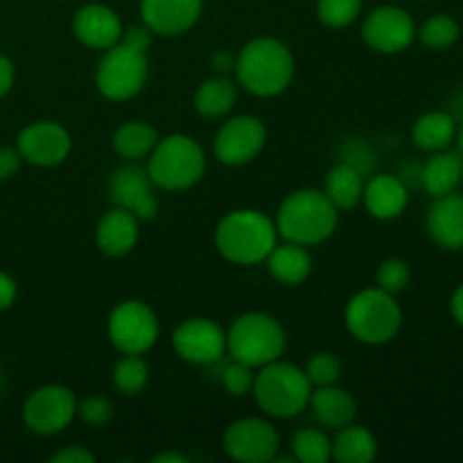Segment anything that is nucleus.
Returning <instances> with one entry per match:
<instances>
[{
    "label": "nucleus",
    "instance_id": "obj_22",
    "mask_svg": "<svg viewBox=\"0 0 463 463\" xmlns=\"http://www.w3.org/2000/svg\"><path fill=\"white\" fill-rule=\"evenodd\" d=\"M324 428L339 430L344 425L355 423L357 419V401L337 384L328 387H315L307 405Z\"/></svg>",
    "mask_w": 463,
    "mask_h": 463
},
{
    "label": "nucleus",
    "instance_id": "obj_42",
    "mask_svg": "<svg viewBox=\"0 0 463 463\" xmlns=\"http://www.w3.org/2000/svg\"><path fill=\"white\" fill-rule=\"evenodd\" d=\"M14 80H16V71H14L12 59L0 54V99L12 90Z\"/></svg>",
    "mask_w": 463,
    "mask_h": 463
},
{
    "label": "nucleus",
    "instance_id": "obj_15",
    "mask_svg": "<svg viewBox=\"0 0 463 463\" xmlns=\"http://www.w3.org/2000/svg\"><path fill=\"white\" fill-rule=\"evenodd\" d=\"M16 149L25 163L36 167H54L71 156L72 138L59 122L36 120L18 131Z\"/></svg>",
    "mask_w": 463,
    "mask_h": 463
},
{
    "label": "nucleus",
    "instance_id": "obj_35",
    "mask_svg": "<svg viewBox=\"0 0 463 463\" xmlns=\"http://www.w3.org/2000/svg\"><path fill=\"white\" fill-rule=\"evenodd\" d=\"M411 280V267L410 262L402 260V258H387L383 260V265L378 267V274H375V285L380 289L389 294H401L410 288Z\"/></svg>",
    "mask_w": 463,
    "mask_h": 463
},
{
    "label": "nucleus",
    "instance_id": "obj_19",
    "mask_svg": "<svg viewBox=\"0 0 463 463\" xmlns=\"http://www.w3.org/2000/svg\"><path fill=\"white\" fill-rule=\"evenodd\" d=\"M138 240L140 220L120 206H113L111 211L104 213L95 226V244L99 253L109 258H125L127 253L134 251Z\"/></svg>",
    "mask_w": 463,
    "mask_h": 463
},
{
    "label": "nucleus",
    "instance_id": "obj_23",
    "mask_svg": "<svg viewBox=\"0 0 463 463\" xmlns=\"http://www.w3.org/2000/svg\"><path fill=\"white\" fill-rule=\"evenodd\" d=\"M265 262L269 274L279 283L289 285V288L306 283L307 276L312 274V256L307 251V247L288 242V240L276 244Z\"/></svg>",
    "mask_w": 463,
    "mask_h": 463
},
{
    "label": "nucleus",
    "instance_id": "obj_17",
    "mask_svg": "<svg viewBox=\"0 0 463 463\" xmlns=\"http://www.w3.org/2000/svg\"><path fill=\"white\" fill-rule=\"evenodd\" d=\"M202 0H140V18L158 36H181L197 25Z\"/></svg>",
    "mask_w": 463,
    "mask_h": 463
},
{
    "label": "nucleus",
    "instance_id": "obj_10",
    "mask_svg": "<svg viewBox=\"0 0 463 463\" xmlns=\"http://www.w3.org/2000/svg\"><path fill=\"white\" fill-rule=\"evenodd\" d=\"M77 419V398L63 384H43L23 402V423L39 437L63 432Z\"/></svg>",
    "mask_w": 463,
    "mask_h": 463
},
{
    "label": "nucleus",
    "instance_id": "obj_26",
    "mask_svg": "<svg viewBox=\"0 0 463 463\" xmlns=\"http://www.w3.org/2000/svg\"><path fill=\"white\" fill-rule=\"evenodd\" d=\"M364 184V172H362L360 167L344 161L337 163V165L326 175L324 193L339 213L353 211L357 203H362Z\"/></svg>",
    "mask_w": 463,
    "mask_h": 463
},
{
    "label": "nucleus",
    "instance_id": "obj_36",
    "mask_svg": "<svg viewBox=\"0 0 463 463\" xmlns=\"http://www.w3.org/2000/svg\"><path fill=\"white\" fill-rule=\"evenodd\" d=\"M253 378H256V369L251 366L242 364V362H231V364L224 366L222 371L220 380H222V387L229 396L235 398H242L247 393H251L253 389Z\"/></svg>",
    "mask_w": 463,
    "mask_h": 463
},
{
    "label": "nucleus",
    "instance_id": "obj_13",
    "mask_svg": "<svg viewBox=\"0 0 463 463\" xmlns=\"http://www.w3.org/2000/svg\"><path fill=\"white\" fill-rule=\"evenodd\" d=\"M176 355L194 366H215L226 355V330L206 317H190L172 333Z\"/></svg>",
    "mask_w": 463,
    "mask_h": 463
},
{
    "label": "nucleus",
    "instance_id": "obj_20",
    "mask_svg": "<svg viewBox=\"0 0 463 463\" xmlns=\"http://www.w3.org/2000/svg\"><path fill=\"white\" fill-rule=\"evenodd\" d=\"M428 233L446 251H461L463 249V194L448 193L443 197H434L428 211Z\"/></svg>",
    "mask_w": 463,
    "mask_h": 463
},
{
    "label": "nucleus",
    "instance_id": "obj_3",
    "mask_svg": "<svg viewBox=\"0 0 463 463\" xmlns=\"http://www.w3.org/2000/svg\"><path fill=\"white\" fill-rule=\"evenodd\" d=\"M274 222L280 240L301 247H317L335 233L339 211L326 197L324 190L301 188L283 199Z\"/></svg>",
    "mask_w": 463,
    "mask_h": 463
},
{
    "label": "nucleus",
    "instance_id": "obj_29",
    "mask_svg": "<svg viewBox=\"0 0 463 463\" xmlns=\"http://www.w3.org/2000/svg\"><path fill=\"white\" fill-rule=\"evenodd\" d=\"M158 143V131L149 122L129 120L120 125L113 134V149L118 156H122L129 163L147 161L152 149Z\"/></svg>",
    "mask_w": 463,
    "mask_h": 463
},
{
    "label": "nucleus",
    "instance_id": "obj_31",
    "mask_svg": "<svg viewBox=\"0 0 463 463\" xmlns=\"http://www.w3.org/2000/svg\"><path fill=\"white\" fill-rule=\"evenodd\" d=\"M113 384L125 396H138L149 383V366L140 355H122L113 366Z\"/></svg>",
    "mask_w": 463,
    "mask_h": 463
},
{
    "label": "nucleus",
    "instance_id": "obj_40",
    "mask_svg": "<svg viewBox=\"0 0 463 463\" xmlns=\"http://www.w3.org/2000/svg\"><path fill=\"white\" fill-rule=\"evenodd\" d=\"M23 156L16 147H0V181H7L21 170Z\"/></svg>",
    "mask_w": 463,
    "mask_h": 463
},
{
    "label": "nucleus",
    "instance_id": "obj_24",
    "mask_svg": "<svg viewBox=\"0 0 463 463\" xmlns=\"http://www.w3.org/2000/svg\"><path fill=\"white\" fill-rule=\"evenodd\" d=\"M463 179V161L457 154L434 152L420 167V188L430 197H443L448 193H455Z\"/></svg>",
    "mask_w": 463,
    "mask_h": 463
},
{
    "label": "nucleus",
    "instance_id": "obj_16",
    "mask_svg": "<svg viewBox=\"0 0 463 463\" xmlns=\"http://www.w3.org/2000/svg\"><path fill=\"white\" fill-rule=\"evenodd\" d=\"M156 185L149 179L147 170L136 163L118 167L109 179V199L113 206L134 213L140 222H149L158 215V202L154 194Z\"/></svg>",
    "mask_w": 463,
    "mask_h": 463
},
{
    "label": "nucleus",
    "instance_id": "obj_14",
    "mask_svg": "<svg viewBox=\"0 0 463 463\" xmlns=\"http://www.w3.org/2000/svg\"><path fill=\"white\" fill-rule=\"evenodd\" d=\"M362 39L373 52L398 54L416 41V23L410 12L396 5H383L366 14L362 23Z\"/></svg>",
    "mask_w": 463,
    "mask_h": 463
},
{
    "label": "nucleus",
    "instance_id": "obj_33",
    "mask_svg": "<svg viewBox=\"0 0 463 463\" xmlns=\"http://www.w3.org/2000/svg\"><path fill=\"white\" fill-rule=\"evenodd\" d=\"M362 3L364 0H317V16L330 30H344L357 21Z\"/></svg>",
    "mask_w": 463,
    "mask_h": 463
},
{
    "label": "nucleus",
    "instance_id": "obj_9",
    "mask_svg": "<svg viewBox=\"0 0 463 463\" xmlns=\"http://www.w3.org/2000/svg\"><path fill=\"white\" fill-rule=\"evenodd\" d=\"M107 335L122 355H145L158 342L161 326L152 307L138 298L120 301L107 319Z\"/></svg>",
    "mask_w": 463,
    "mask_h": 463
},
{
    "label": "nucleus",
    "instance_id": "obj_21",
    "mask_svg": "<svg viewBox=\"0 0 463 463\" xmlns=\"http://www.w3.org/2000/svg\"><path fill=\"white\" fill-rule=\"evenodd\" d=\"M362 203L375 220H396L407 211L410 188L398 175H375L364 184Z\"/></svg>",
    "mask_w": 463,
    "mask_h": 463
},
{
    "label": "nucleus",
    "instance_id": "obj_45",
    "mask_svg": "<svg viewBox=\"0 0 463 463\" xmlns=\"http://www.w3.org/2000/svg\"><path fill=\"white\" fill-rule=\"evenodd\" d=\"M152 461L154 463H188L190 459L185 455H181V452L170 450V452H161V455L154 457Z\"/></svg>",
    "mask_w": 463,
    "mask_h": 463
},
{
    "label": "nucleus",
    "instance_id": "obj_41",
    "mask_svg": "<svg viewBox=\"0 0 463 463\" xmlns=\"http://www.w3.org/2000/svg\"><path fill=\"white\" fill-rule=\"evenodd\" d=\"M18 297V285L7 271H0V312L9 310L16 303Z\"/></svg>",
    "mask_w": 463,
    "mask_h": 463
},
{
    "label": "nucleus",
    "instance_id": "obj_38",
    "mask_svg": "<svg viewBox=\"0 0 463 463\" xmlns=\"http://www.w3.org/2000/svg\"><path fill=\"white\" fill-rule=\"evenodd\" d=\"M152 41H154V32L149 30L145 23L127 27V30H122V36H120L122 45H127V48L136 50V52H145V54H147Z\"/></svg>",
    "mask_w": 463,
    "mask_h": 463
},
{
    "label": "nucleus",
    "instance_id": "obj_30",
    "mask_svg": "<svg viewBox=\"0 0 463 463\" xmlns=\"http://www.w3.org/2000/svg\"><path fill=\"white\" fill-rule=\"evenodd\" d=\"M416 36L428 50L443 52V50H450L459 41L461 27L450 14H434V16L425 18L423 25L416 27Z\"/></svg>",
    "mask_w": 463,
    "mask_h": 463
},
{
    "label": "nucleus",
    "instance_id": "obj_6",
    "mask_svg": "<svg viewBox=\"0 0 463 463\" xmlns=\"http://www.w3.org/2000/svg\"><path fill=\"white\" fill-rule=\"evenodd\" d=\"M344 324L355 342L366 346H384L401 333L402 307L393 294L375 285V288L360 289L348 298Z\"/></svg>",
    "mask_w": 463,
    "mask_h": 463
},
{
    "label": "nucleus",
    "instance_id": "obj_43",
    "mask_svg": "<svg viewBox=\"0 0 463 463\" xmlns=\"http://www.w3.org/2000/svg\"><path fill=\"white\" fill-rule=\"evenodd\" d=\"M211 66L215 68L220 75H226V72H233L235 71V54H231V50H217L213 52L211 57Z\"/></svg>",
    "mask_w": 463,
    "mask_h": 463
},
{
    "label": "nucleus",
    "instance_id": "obj_34",
    "mask_svg": "<svg viewBox=\"0 0 463 463\" xmlns=\"http://www.w3.org/2000/svg\"><path fill=\"white\" fill-rule=\"evenodd\" d=\"M306 375L310 380L312 389L315 387H328V384H337L342 378V362L335 353H315L306 364Z\"/></svg>",
    "mask_w": 463,
    "mask_h": 463
},
{
    "label": "nucleus",
    "instance_id": "obj_25",
    "mask_svg": "<svg viewBox=\"0 0 463 463\" xmlns=\"http://www.w3.org/2000/svg\"><path fill=\"white\" fill-rule=\"evenodd\" d=\"M238 102V86L226 75L211 77L194 90V111L206 120H224Z\"/></svg>",
    "mask_w": 463,
    "mask_h": 463
},
{
    "label": "nucleus",
    "instance_id": "obj_5",
    "mask_svg": "<svg viewBox=\"0 0 463 463\" xmlns=\"http://www.w3.org/2000/svg\"><path fill=\"white\" fill-rule=\"evenodd\" d=\"M253 398L258 407L271 419H294L310 405L312 384L301 366L285 362L283 357L256 369Z\"/></svg>",
    "mask_w": 463,
    "mask_h": 463
},
{
    "label": "nucleus",
    "instance_id": "obj_4",
    "mask_svg": "<svg viewBox=\"0 0 463 463\" xmlns=\"http://www.w3.org/2000/svg\"><path fill=\"white\" fill-rule=\"evenodd\" d=\"M147 175L158 190L184 193L197 185L206 175V152L188 134H170L158 138L147 156Z\"/></svg>",
    "mask_w": 463,
    "mask_h": 463
},
{
    "label": "nucleus",
    "instance_id": "obj_44",
    "mask_svg": "<svg viewBox=\"0 0 463 463\" xmlns=\"http://www.w3.org/2000/svg\"><path fill=\"white\" fill-rule=\"evenodd\" d=\"M450 315L452 319L463 328V283L452 292L450 297Z\"/></svg>",
    "mask_w": 463,
    "mask_h": 463
},
{
    "label": "nucleus",
    "instance_id": "obj_27",
    "mask_svg": "<svg viewBox=\"0 0 463 463\" xmlns=\"http://www.w3.org/2000/svg\"><path fill=\"white\" fill-rule=\"evenodd\" d=\"M457 136V118L448 111H428L416 118L411 140L420 152H441L452 145Z\"/></svg>",
    "mask_w": 463,
    "mask_h": 463
},
{
    "label": "nucleus",
    "instance_id": "obj_28",
    "mask_svg": "<svg viewBox=\"0 0 463 463\" xmlns=\"http://www.w3.org/2000/svg\"><path fill=\"white\" fill-rule=\"evenodd\" d=\"M333 459L339 463H371L378 457V439L371 430L351 423L337 430L333 439Z\"/></svg>",
    "mask_w": 463,
    "mask_h": 463
},
{
    "label": "nucleus",
    "instance_id": "obj_2",
    "mask_svg": "<svg viewBox=\"0 0 463 463\" xmlns=\"http://www.w3.org/2000/svg\"><path fill=\"white\" fill-rule=\"evenodd\" d=\"M279 244L276 222L256 208H240L220 220L215 229V247L231 265L251 267L267 260Z\"/></svg>",
    "mask_w": 463,
    "mask_h": 463
},
{
    "label": "nucleus",
    "instance_id": "obj_39",
    "mask_svg": "<svg viewBox=\"0 0 463 463\" xmlns=\"http://www.w3.org/2000/svg\"><path fill=\"white\" fill-rule=\"evenodd\" d=\"M50 461L52 463H95V455L81 446H68V448H61L59 452H54V455L50 457Z\"/></svg>",
    "mask_w": 463,
    "mask_h": 463
},
{
    "label": "nucleus",
    "instance_id": "obj_47",
    "mask_svg": "<svg viewBox=\"0 0 463 463\" xmlns=\"http://www.w3.org/2000/svg\"><path fill=\"white\" fill-rule=\"evenodd\" d=\"M0 389H3V371H0Z\"/></svg>",
    "mask_w": 463,
    "mask_h": 463
},
{
    "label": "nucleus",
    "instance_id": "obj_12",
    "mask_svg": "<svg viewBox=\"0 0 463 463\" xmlns=\"http://www.w3.org/2000/svg\"><path fill=\"white\" fill-rule=\"evenodd\" d=\"M224 452L240 463H267L279 457L280 437L274 423L258 416H247L226 428L222 439Z\"/></svg>",
    "mask_w": 463,
    "mask_h": 463
},
{
    "label": "nucleus",
    "instance_id": "obj_8",
    "mask_svg": "<svg viewBox=\"0 0 463 463\" xmlns=\"http://www.w3.org/2000/svg\"><path fill=\"white\" fill-rule=\"evenodd\" d=\"M147 77V54L116 43L102 52L98 71H95V86L102 98L111 99V102H127L145 89Z\"/></svg>",
    "mask_w": 463,
    "mask_h": 463
},
{
    "label": "nucleus",
    "instance_id": "obj_7",
    "mask_svg": "<svg viewBox=\"0 0 463 463\" xmlns=\"http://www.w3.org/2000/svg\"><path fill=\"white\" fill-rule=\"evenodd\" d=\"M288 348V333L267 312H244L226 330V355L251 369L280 360Z\"/></svg>",
    "mask_w": 463,
    "mask_h": 463
},
{
    "label": "nucleus",
    "instance_id": "obj_1",
    "mask_svg": "<svg viewBox=\"0 0 463 463\" xmlns=\"http://www.w3.org/2000/svg\"><path fill=\"white\" fill-rule=\"evenodd\" d=\"M294 54L280 39L274 36H258L235 57V80L247 93L256 98H276L294 80Z\"/></svg>",
    "mask_w": 463,
    "mask_h": 463
},
{
    "label": "nucleus",
    "instance_id": "obj_37",
    "mask_svg": "<svg viewBox=\"0 0 463 463\" xmlns=\"http://www.w3.org/2000/svg\"><path fill=\"white\" fill-rule=\"evenodd\" d=\"M77 419L90 428H102L113 419V405L104 396H86L77 401Z\"/></svg>",
    "mask_w": 463,
    "mask_h": 463
},
{
    "label": "nucleus",
    "instance_id": "obj_32",
    "mask_svg": "<svg viewBox=\"0 0 463 463\" xmlns=\"http://www.w3.org/2000/svg\"><path fill=\"white\" fill-rule=\"evenodd\" d=\"M292 457L301 463H328L333 459V443L321 430L303 428L292 437Z\"/></svg>",
    "mask_w": 463,
    "mask_h": 463
},
{
    "label": "nucleus",
    "instance_id": "obj_11",
    "mask_svg": "<svg viewBox=\"0 0 463 463\" xmlns=\"http://www.w3.org/2000/svg\"><path fill=\"white\" fill-rule=\"evenodd\" d=\"M267 145V127L265 122L251 113L233 116L224 120V125L217 129L213 140V154L222 165L240 167L258 158V154Z\"/></svg>",
    "mask_w": 463,
    "mask_h": 463
},
{
    "label": "nucleus",
    "instance_id": "obj_46",
    "mask_svg": "<svg viewBox=\"0 0 463 463\" xmlns=\"http://www.w3.org/2000/svg\"><path fill=\"white\" fill-rule=\"evenodd\" d=\"M455 140H457V147H459V154L463 156V122H461V127H457Z\"/></svg>",
    "mask_w": 463,
    "mask_h": 463
},
{
    "label": "nucleus",
    "instance_id": "obj_18",
    "mask_svg": "<svg viewBox=\"0 0 463 463\" xmlns=\"http://www.w3.org/2000/svg\"><path fill=\"white\" fill-rule=\"evenodd\" d=\"M122 30L125 27H122L120 16L107 5H84L72 16V32H75L77 41L86 48L98 50V52H104V50L120 43Z\"/></svg>",
    "mask_w": 463,
    "mask_h": 463
}]
</instances>
